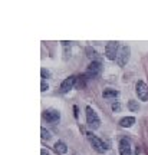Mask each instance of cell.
Instances as JSON below:
<instances>
[{
	"label": "cell",
	"instance_id": "obj_1",
	"mask_svg": "<svg viewBox=\"0 0 148 155\" xmlns=\"http://www.w3.org/2000/svg\"><path fill=\"white\" fill-rule=\"evenodd\" d=\"M86 124L91 129H98L99 125H101L99 116L96 115V112L93 111L91 106H86Z\"/></svg>",
	"mask_w": 148,
	"mask_h": 155
},
{
	"label": "cell",
	"instance_id": "obj_2",
	"mask_svg": "<svg viewBox=\"0 0 148 155\" xmlns=\"http://www.w3.org/2000/svg\"><path fill=\"white\" fill-rule=\"evenodd\" d=\"M88 139L89 142H91V145H92V148L98 154H102V152H105V151L108 150V147L104 144V141L102 139H99L96 135H93L92 132H88Z\"/></svg>",
	"mask_w": 148,
	"mask_h": 155
},
{
	"label": "cell",
	"instance_id": "obj_3",
	"mask_svg": "<svg viewBox=\"0 0 148 155\" xmlns=\"http://www.w3.org/2000/svg\"><path fill=\"white\" fill-rule=\"evenodd\" d=\"M130 55H131V49L130 46H121L118 50V55H116V63L118 66H125L128 61H130Z\"/></svg>",
	"mask_w": 148,
	"mask_h": 155
},
{
	"label": "cell",
	"instance_id": "obj_4",
	"mask_svg": "<svg viewBox=\"0 0 148 155\" xmlns=\"http://www.w3.org/2000/svg\"><path fill=\"white\" fill-rule=\"evenodd\" d=\"M118 50H119V45H118V42H108L106 48H105V56H106V59L115 61L116 55H118Z\"/></svg>",
	"mask_w": 148,
	"mask_h": 155
},
{
	"label": "cell",
	"instance_id": "obj_5",
	"mask_svg": "<svg viewBox=\"0 0 148 155\" xmlns=\"http://www.w3.org/2000/svg\"><path fill=\"white\" fill-rule=\"evenodd\" d=\"M135 92H137L138 99L148 101V85L145 82H143V81L137 82V85H135Z\"/></svg>",
	"mask_w": 148,
	"mask_h": 155
},
{
	"label": "cell",
	"instance_id": "obj_6",
	"mask_svg": "<svg viewBox=\"0 0 148 155\" xmlns=\"http://www.w3.org/2000/svg\"><path fill=\"white\" fill-rule=\"evenodd\" d=\"M102 72V65L101 62H91V65L86 69V76L89 78H96Z\"/></svg>",
	"mask_w": 148,
	"mask_h": 155
},
{
	"label": "cell",
	"instance_id": "obj_7",
	"mask_svg": "<svg viewBox=\"0 0 148 155\" xmlns=\"http://www.w3.org/2000/svg\"><path fill=\"white\" fill-rule=\"evenodd\" d=\"M43 118L48 122H50V124H55V122H58L60 119V114H59V111L50 108V109H46L43 112Z\"/></svg>",
	"mask_w": 148,
	"mask_h": 155
},
{
	"label": "cell",
	"instance_id": "obj_8",
	"mask_svg": "<svg viewBox=\"0 0 148 155\" xmlns=\"http://www.w3.org/2000/svg\"><path fill=\"white\" fill-rule=\"evenodd\" d=\"M75 82H76V76H69L66 78L63 82L60 83V92L62 94H66V92H69L73 86H75Z\"/></svg>",
	"mask_w": 148,
	"mask_h": 155
},
{
	"label": "cell",
	"instance_id": "obj_9",
	"mask_svg": "<svg viewBox=\"0 0 148 155\" xmlns=\"http://www.w3.org/2000/svg\"><path fill=\"white\" fill-rule=\"evenodd\" d=\"M119 154L121 155H132L131 145H130V141H128V139L124 138L119 141Z\"/></svg>",
	"mask_w": 148,
	"mask_h": 155
},
{
	"label": "cell",
	"instance_id": "obj_10",
	"mask_svg": "<svg viewBox=\"0 0 148 155\" xmlns=\"http://www.w3.org/2000/svg\"><path fill=\"white\" fill-rule=\"evenodd\" d=\"M135 124V118L134 116H125V118H122L119 121V125L122 128H130V127H132Z\"/></svg>",
	"mask_w": 148,
	"mask_h": 155
},
{
	"label": "cell",
	"instance_id": "obj_11",
	"mask_svg": "<svg viewBox=\"0 0 148 155\" xmlns=\"http://www.w3.org/2000/svg\"><path fill=\"white\" fill-rule=\"evenodd\" d=\"M118 95H119V92L115 89H105L102 92V96L105 99H115V98H118Z\"/></svg>",
	"mask_w": 148,
	"mask_h": 155
},
{
	"label": "cell",
	"instance_id": "obj_12",
	"mask_svg": "<svg viewBox=\"0 0 148 155\" xmlns=\"http://www.w3.org/2000/svg\"><path fill=\"white\" fill-rule=\"evenodd\" d=\"M53 148H55L56 154L63 155V154H66V152H68V147H66V144H65V142H62V141H58Z\"/></svg>",
	"mask_w": 148,
	"mask_h": 155
},
{
	"label": "cell",
	"instance_id": "obj_13",
	"mask_svg": "<svg viewBox=\"0 0 148 155\" xmlns=\"http://www.w3.org/2000/svg\"><path fill=\"white\" fill-rule=\"evenodd\" d=\"M86 52H88V56L92 59V62H101V58L98 56V52H96V50H93V49H91V48H88V49H86Z\"/></svg>",
	"mask_w": 148,
	"mask_h": 155
},
{
	"label": "cell",
	"instance_id": "obj_14",
	"mask_svg": "<svg viewBox=\"0 0 148 155\" xmlns=\"http://www.w3.org/2000/svg\"><path fill=\"white\" fill-rule=\"evenodd\" d=\"M128 108H130V111H132V112L140 111V105H138L137 101H130V102H128Z\"/></svg>",
	"mask_w": 148,
	"mask_h": 155
},
{
	"label": "cell",
	"instance_id": "obj_15",
	"mask_svg": "<svg viewBox=\"0 0 148 155\" xmlns=\"http://www.w3.org/2000/svg\"><path fill=\"white\" fill-rule=\"evenodd\" d=\"M40 134H42V139H50V132L49 131H46L45 128L40 129Z\"/></svg>",
	"mask_w": 148,
	"mask_h": 155
},
{
	"label": "cell",
	"instance_id": "obj_16",
	"mask_svg": "<svg viewBox=\"0 0 148 155\" xmlns=\"http://www.w3.org/2000/svg\"><path fill=\"white\" fill-rule=\"evenodd\" d=\"M48 89H49V85L46 83V81H42V83H40V91L45 92V91H48Z\"/></svg>",
	"mask_w": 148,
	"mask_h": 155
},
{
	"label": "cell",
	"instance_id": "obj_17",
	"mask_svg": "<svg viewBox=\"0 0 148 155\" xmlns=\"http://www.w3.org/2000/svg\"><path fill=\"white\" fill-rule=\"evenodd\" d=\"M40 73H42L43 81H45V78H49L50 76V72H49V71H46V69H42V71H40Z\"/></svg>",
	"mask_w": 148,
	"mask_h": 155
},
{
	"label": "cell",
	"instance_id": "obj_18",
	"mask_svg": "<svg viewBox=\"0 0 148 155\" xmlns=\"http://www.w3.org/2000/svg\"><path fill=\"white\" fill-rule=\"evenodd\" d=\"M112 111H114V112H119L121 111V105L118 104V102H115V104L112 105Z\"/></svg>",
	"mask_w": 148,
	"mask_h": 155
},
{
	"label": "cell",
	"instance_id": "obj_19",
	"mask_svg": "<svg viewBox=\"0 0 148 155\" xmlns=\"http://www.w3.org/2000/svg\"><path fill=\"white\" fill-rule=\"evenodd\" d=\"M40 155H49V151H48V150H45V148H43V150L40 151Z\"/></svg>",
	"mask_w": 148,
	"mask_h": 155
}]
</instances>
